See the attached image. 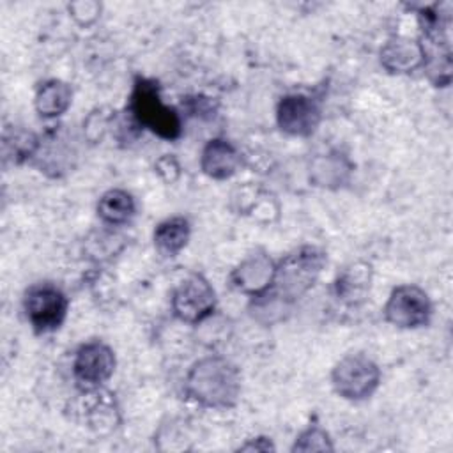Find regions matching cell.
Segmentation results:
<instances>
[{"mask_svg":"<svg viewBox=\"0 0 453 453\" xmlns=\"http://www.w3.org/2000/svg\"><path fill=\"white\" fill-rule=\"evenodd\" d=\"M239 368L223 356H207L195 361L186 375V393L202 407L232 409L242 388Z\"/></svg>","mask_w":453,"mask_h":453,"instance_id":"cell-1","label":"cell"},{"mask_svg":"<svg viewBox=\"0 0 453 453\" xmlns=\"http://www.w3.org/2000/svg\"><path fill=\"white\" fill-rule=\"evenodd\" d=\"M326 262L324 250L311 244L299 246L276 264L274 281L269 290L287 304H292L315 285Z\"/></svg>","mask_w":453,"mask_h":453,"instance_id":"cell-2","label":"cell"},{"mask_svg":"<svg viewBox=\"0 0 453 453\" xmlns=\"http://www.w3.org/2000/svg\"><path fill=\"white\" fill-rule=\"evenodd\" d=\"M129 113L140 127L150 129L163 140H175L180 136V117L173 108L161 101L156 80L142 76L134 80L129 96Z\"/></svg>","mask_w":453,"mask_h":453,"instance_id":"cell-3","label":"cell"},{"mask_svg":"<svg viewBox=\"0 0 453 453\" xmlns=\"http://www.w3.org/2000/svg\"><path fill=\"white\" fill-rule=\"evenodd\" d=\"M331 384L336 395L350 402L370 398L380 384V368L366 354L343 356L331 372Z\"/></svg>","mask_w":453,"mask_h":453,"instance_id":"cell-4","label":"cell"},{"mask_svg":"<svg viewBox=\"0 0 453 453\" xmlns=\"http://www.w3.org/2000/svg\"><path fill=\"white\" fill-rule=\"evenodd\" d=\"M23 310L35 333H51L64 324L69 299L53 283H34L23 296Z\"/></svg>","mask_w":453,"mask_h":453,"instance_id":"cell-5","label":"cell"},{"mask_svg":"<svg viewBox=\"0 0 453 453\" xmlns=\"http://www.w3.org/2000/svg\"><path fill=\"white\" fill-rule=\"evenodd\" d=\"M382 311L384 319L391 326L400 329H416L430 322L432 301L421 287L405 283L391 290Z\"/></svg>","mask_w":453,"mask_h":453,"instance_id":"cell-6","label":"cell"},{"mask_svg":"<svg viewBox=\"0 0 453 453\" xmlns=\"http://www.w3.org/2000/svg\"><path fill=\"white\" fill-rule=\"evenodd\" d=\"M216 308V292L209 280L193 273L184 278L172 294V311L186 324H200L212 315Z\"/></svg>","mask_w":453,"mask_h":453,"instance_id":"cell-7","label":"cell"},{"mask_svg":"<svg viewBox=\"0 0 453 453\" xmlns=\"http://www.w3.org/2000/svg\"><path fill=\"white\" fill-rule=\"evenodd\" d=\"M115 352L101 340L83 343L73 361V375L81 389L101 388L115 372Z\"/></svg>","mask_w":453,"mask_h":453,"instance_id":"cell-8","label":"cell"},{"mask_svg":"<svg viewBox=\"0 0 453 453\" xmlns=\"http://www.w3.org/2000/svg\"><path fill=\"white\" fill-rule=\"evenodd\" d=\"M320 119L319 103L306 94H287L276 106L278 127L290 136L306 138L313 134Z\"/></svg>","mask_w":453,"mask_h":453,"instance_id":"cell-9","label":"cell"},{"mask_svg":"<svg viewBox=\"0 0 453 453\" xmlns=\"http://www.w3.org/2000/svg\"><path fill=\"white\" fill-rule=\"evenodd\" d=\"M71 416L74 421L85 423L97 432L113 430L119 423V409L111 393L103 388L81 389L78 398L71 403Z\"/></svg>","mask_w":453,"mask_h":453,"instance_id":"cell-10","label":"cell"},{"mask_svg":"<svg viewBox=\"0 0 453 453\" xmlns=\"http://www.w3.org/2000/svg\"><path fill=\"white\" fill-rule=\"evenodd\" d=\"M276 262L264 251L257 250L246 255L230 273V281L239 292L257 297L273 287Z\"/></svg>","mask_w":453,"mask_h":453,"instance_id":"cell-11","label":"cell"},{"mask_svg":"<svg viewBox=\"0 0 453 453\" xmlns=\"http://www.w3.org/2000/svg\"><path fill=\"white\" fill-rule=\"evenodd\" d=\"M373 281V267L365 260L347 264L336 276L333 290L334 297L347 306H359L366 301Z\"/></svg>","mask_w":453,"mask_h":453,"instance_id":"cell-12","label":"cell"},{"mask_svg":"<svg viewBox=\"0 0 453 453\" xmlns=\"http://www.w3.org/2000/svg\"><path fill=\"white\" fill-rule=\"evenodd\" d=\"M241 165V152L232 142L225 138H212L211 142H207L200 156L202 172L214 180L230 179L237 173Z\"/></svg>","mask_w":453,"mask_h":453,"instance_id":"cell-13","label":"cell"},{"mask_svg":"<svg viewBox=\"0 0 453 453\" xmlns=\"http://www.w3.org/2000/svg\"><path fill=\"white\" fill-rule=\"evenodd\" d=\"M380 65L393 74H407L423 65V50L419 41L396 35L384 42L379 51Z\"/></svg>","mask_w":453,"mask_h":453,"instance_id":"cell-14","label":"cell"},{"mask_svg":"<svg viewBox=\"0 0 453 453\" xmlns=\"http://www.w3.org/2000/svg\"><path fill=\"white\" fill-rule=\"evenodd\" d=\"M354 170L352 161L342 154L340 150H327L324 154H317L310 161V180L326 189H338L349 182L350 173Z\"/></svg>","mask_w":453,"mask_h":453,"instance_id":"cell-15","label":"cell"},{"mask_svg":"<svg viewBox=\"0 0 453 453\" xmlns=\"http://www.w3.org/2000/svg\"><path fill=\"white\" fill-rule=\"evenodd\" d=\"M73 101V90L71 85L62 80H48L44 81L34 97V108L35 111L44 119H53L62 115Z\"/></svg>","mask_w":453,"mask_h":453,"instance_id":"cell-16","label":"cell"},{"mask_svg":"<svg viewBox=\"0 0 453 453\" xmlns=\"http://www.w3.org/2000/svg\"><path fill=\"white\" fill-rule=\"evenodd\" d=\"M136 212V203L131 193L126 189H108L97 202V216L108 226H120L131 221Z\"/></svg>","mask_w":453,"mask_h":453,"instance_id":"cell-17","label":"cell"},{"mask_svg":"<svg viewBox=\"0 0 453 453\" xmlns=\"http://www.w3.org/2000/svg\"><path fill=\"white\" fill-rule=\"evenodd\" d=\"M191 225L184 216H173L154 228V246L163 257H175L188 244Z\"/></svg>","mask_w":453,"mask_h":453,"instance_id":"cell-18","label":"cell"},{"mask_svg":"<svg viewBox=\"0 0 453 453\" xmlns=\"http://www.w3.org/2000/svg\"><path fill=\"white\" fill-rule=\"evenodd\" d=\"M119 241H124L120 234L113 230H101L92 234L90 239H87L85 250L88 251V257H92L94 260H104L122 250L124 242Z\"/></svg>","mask_w":453,"mask_h":453,"instance_id":"cell-19","label":"cell"},{"mask_svg":"<svg viewBox=\"0 0 453 453\" xmlns=\"http://www.w3.org/2000/svg\"><path fill=\"white\" fill-rule=\"evenodd\" d=\"M334 446L331 442L329 434L320 426H308L296 437L292 451H333Z\"/></svg>","mask_w":453,"mask_h":453,"instance_id":"cell-20","label":"cell"},{"mask_svg":"<svg viewBox=\"0 0 453 453\" xmlns=\"http://www.w3.org/2000/svg\"><path fill=\"white\" fill-rule=\"evenodd\" d=\"M67 11L71 18L80 25V27H88L97 21L101 16V4L96 0H80V2H71L67 5Z\"/></svg>","mask_w":453,"mask_h":453,"instance_id":"cell-21","label":"cell"},{"mask_svg":"<svg viewBox=\"0 0 453 453\" xmlns=\"http://www.w3.org/2000/svg\"><path fill=\"white\" fill-rule=\"evenodd\" d=\"M110 120H111V115H104L103 110H94L85 124H83V131H85V136L90 140V142H97L103 138L106 127L110 126Z\"/></svg>","mask_w":453,"mask_h":453,"instance_id":"cell-22","label":"cell"},{"mask_svg":"<svg viewBox=\"0 0 453 453\" xmlns=\"http://www.w3.org/2000/svg\"><path fill=\"white\" fill-rule=\"evenodd\" d=\"M154 170L168 184L175 182L179 179V175H180V166H179L177 159L172 154H165L159 159H156Z\"/></svg>","mask_w":453,"mask_h":453,"instance_id":"cell-23","label":"cell"},{"mask_svg":"<svg viewBox=\"0 0 453 453\" xmlns=\"http://www.w3.org/2000/svg\"><path fill=\"white\" fill-rule=\"evenodd\" d=\"M241 451H274V444L271 442L269 437H255L248 439L246 444L239 448Z\"/></svg>","mask_w":453,"mask_h":453,"instance_id":"cell-24","label":"cell"}]
</instances>
